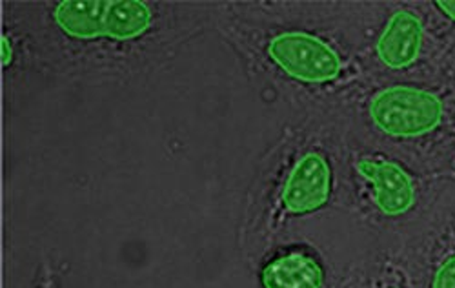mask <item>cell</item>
<instances>
[{"instance_id":"obj_4","label":"cell","mask_w":455,"mask_h":288,"mask_svg":"<svg viewBox=\"0 0 455 288\" xmlns=\"http://www.w3.org/2000/svg\"><path fill=\"white\" fill-rule=\"evenodd\" d=\"M430 44L446 46L453 52L448 39H432L425 17L411 8H397L385 22L375 41L379 64L392 71H404L419 64Z\"/></svg>"},{"instance_id":"obj_11","label":"cell","mask_w":455,"mask_h":288,"mask_svg":"<svg viewBox=\"0 0 455 288\" xmlns=\"http://www.w3.org/2000/svg\"><path fill=\"white\" fill-rule=\"evenodd\" d=\"M430 175H434L444 185L455 188V140L446 148V152L434 163L430 168Z\"/></svg>"},{"instance_id":"obj_12","label":"cell","mask_w":455,"mask_h":288,"mask_svg":"<svg viewBox=\"0 0 455 288\" xmlns=\"http://www.w3.org/2000/svg\"><path fill=\"white\" fill-rule=\"evenodd\" d=\"M13 59V50L10 46V39L6 37V35H3V64L8 66Z\"/></svg>"},{"instance_id":"obj_2","label":"cell","mask_w":455,"mask_h":288,"mask_svg":"<svg viewBox=\"0 0 455 288\" xmlns=\"http://www.w3.org/2000/svg\"><path fill=\"white\" fill-rule=\"evenodd\" d=\"M352 168L364 187L366 199L379 218L408 220L437 204L444 183L430 173H413L403 163L383 154H361Z\"/></svg>"},{"instance_id":"obj_7","label":"cell","mask_w":455,"mask_h":288,"mask_svg":"<svg viewBox=\"0 0 455 288\" xmlns=\"http://www.w3.org/2000/svg\"><path fill=\"white\" fill-rule=\"evenodd\" d=\"M264 288H324L323 265L307 252H290L262 268Z\"/></svg>"},{"instance_id":"obj_9","label":"cell","mask_w":455,"mask_h":288,"mask_svg":"<svg viewBox=\"0 0 455 288\" xmlns=\"http://www.w3.org/2000/svg\"><path fill=\"white\" fill-rule=\"evenodd\" d=\"M154 22V13L140 0H109L104 17V37L126 43L144 35Z\"/></svg>"},{"instance_id":"obj_10","label":"cell","mask_w":455,"mask_h":288,"mask_svg":"<svg viewBox=\"0 0 455 288\" xmlns=\"http://www.w3.org/2000/svg\"><path fill=\"white\" fill-rule=\"evenodd\" d=\"M370 288H421L411 261H387L377 272Z\"/></svg>"},{"instance_id":"obj_5","label":"cell","mask_w":455,"mask_h":288,"mask_svg":"<svg viewBox=\"0 0 455 288\" xmlns=\"http://www.w3.org/2000/svg\"><path fill=\"white\" fill-rule=\"evenodd\" d=\"M333 194V168L321 150L302 154L286 175L281 204L286 213L308 215L328 204Z\"/></svg>"},{"instance_id":"obj_8","label":"cell","mask_w":455,"mask_h":288,"mask_svg":"<svg viewBox=\"0 0 455 288\" xmlns=\"http://www.w3.org/2000/svg\"><path fill=\"white\" fill-rule=\"evenodd\" d=\"M109 0H62L55 6L57 26L79 41L104 37V17Z\"/></svg>"},{"instance_id":"obj_1","label":"cell","mask_w":455,"mask_h":288,"mask_svg":"<svg viewBox=\"0 0 455 288\" xmlns=\"http://www.w3.org/2000/svg\"><path fill=\"white\" fill-rule=\"evenodd\" d=\"M371 126L392 140L425 144L428 173L455 140V76L421 84H392L366 102Z\"/></svg>"},{"instance_id":"obj_3","label":"cell","mask_w":455,"mask_h":288,"mask_svg":"<svg viewBox=\"0 0 455 288\" xmlns=\"http://www.w3.org/2000/svg\"><path fill=\"white\" fill-rule=\"evenodd\" d=\"M268 55L286 76L307 84L335 83L347 69V62L331 44L305 31L275 35L268 43Z\"/></svg>"},{"instance_id":"obj_6","label":"cell","mask_w":455,"mask_h":288,"mask_svg":"<svg viewBox=\"0 0 455 288\" xmlns=\"http://www.w3.org/2000/svg\"><path fill=\"white\" fill-rule=\"evenodd\" d=\"M413 265L421 288H455V203L434 215Z\"/></svg>"}]
</instances>
